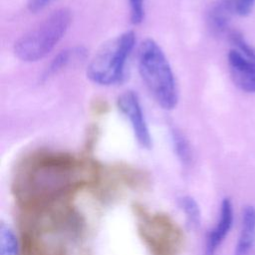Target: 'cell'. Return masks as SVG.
<instances>
[{"mask_svg": "<svg viewBox=\"0 0 255 255\" xmlns=\"http://www.w3.org/2000/svg\"><path fill=\"white\" fill-rule=\"evenodd\" d=\"M53 0H28L27 8L31 13H38L45 9Z\"/></svg>", "mask_w": 255, "mask_h": 255, "instance_id": "obj_19", "label": "cell"}, {"mask_svg": "<svg viewBox=\"0 0 255 255\" xmlns=\"http://www.w3.org/2000/svg\"><path fill=\"white\" fill-rule=\"evenodd\" d=\"M21 251L14 231L4 224L0 227V255H19Z\"/></svg>", "mask_w": 255, "mask_h": 255, "instance_id": "obj_14", "label": "cell"}, {"mask_svg": "<svg viewBox=\"0 0 255 255\" xmlns=\"http://www.w3.org/2000/svg\"><path fill=\"white\" fill-rule=\"evenodd\" d=\"M129 19L133 25H139L145 15V0H128Z\"/></svg>", "mask_w": 255, "mask_h": 255, "instance_id": "obj_16", "label": "cell"}, {"mask_svg": "<svg viewBox=\"0 0 255 255\" xmlns=\"http://www.w3.org/2000/svg\"><path fill=\"white\" fill-rule=\"evenodd\" d=\"M236 14L235 0H217L207 11V26L214 36L228 33L232 16Z\"/></svg>", "mask_w": 255, "mask_h": 255, "instance_id": "obj_9", "label": "cell"}, {"mask_svg": "<svg viewBox=\"0 0 255 255\" xmlns=\"http://www.w3.org/2000/svg\"><path fill=\"white\" fill-rule=\"evenodd\" d=\"M234 220V209L230 198L225 197L220 203L216 225L209 231L204 248V255H215L218 248L230 232Z\"/></svg>", "mask_w": 255, "mask_h": 255, "instance_id": "obj_8", "label": "cell"}, {"mask_svg": "<svg viewBox=\"0 0 255 255\" xmlns=\"http://www.w3.org/2000/svg\"><path fill=\"white\" fill-rule=\"evenodd\" d=\"M96 167L90 161L66 152H40L19 168L14 192L26 205L52 202L92 181Z\"/></svg>", "mask_w": 255, "mask_h": 255, "instance_id": "obj_1", "label": "cell"}, {"mask_svg": "<svg viewBox=\"0 0 255 255\" xmlns=\"http://www.w3.org/2000/svg\"><path fill=\"white\" fill-rule=\"evenodd\" d=\"M87 56V51L82 46H75L60 51L48 64L43 72L42 80L46 81L57 75L70 65L83 61Z\"/></svg>", "mask_w": 255, "mask_h": 255, "instance_id": "obj_11", "label": "cell"}, {"mask_svg": "<svg viewBox=\"0 0 255 255\" xmlns=\"http://www.w3.org/2000/svg\"><path fill=\"white\" fill-rule=\"evenodd\" d=\"M169 136L171 146L177 160L184 167L190 166L193 160V152L190 142L185 134L176 127H170Z\"/></svg>", "mask_w": 255, "mask_h": 255, "instance_id": "obj_12", "label": "cell"}, {"mask_svg": "<svg viewBox=\"0 0 255 255\" xmlns=\"http://www.w3.org/2000/svg\"><path fill=\"white\" fill-rule=\"evenodd\" d=\"M138 233L151 255H178L184 246V235L166 214L145 212L136 208Z\"/></svg>", "mask_w": 255, "mask_h": 255, "instance_id": "obj_5", "label": "cell"}, {"mask_svg": "<svg viewBox=\"0 0 255 255\" xmlns=\"http://www.w3.org/2000/svg\"><path fill=\"white\" fill-rule=\"evenodd\" d=\"M72 23L71 11L59 8L14 44V54L22 62L35 63L47 57L64 38Z\"/></svg>", "mask_w": 255, "mask_h": 255, "instance_id": "obj_3", "label": "cell"}, {"mask_svg": "<svg viewBox=\"0 0 255 255\" xmlns=\"http://www.w3.org/2000/svg\"><path fill=\"white\" fill-rule=\"evenodd\" d=\"M20 253L22 255H44L40 246L31 235H25V238H23V245Z\"/></svg>", "mask_w": 255, "mask_h": 255, "instance_id": "obj_17", "label": "cell"}, {"mask_svg": "<svg viewBox=\"0 0 255 255\" xmlns=\"http://www.w3.org/2000/svg\"><path fill=\"white\" fill-rule=\"evenodd\" d=\"M135 42L134 32L128 30L104 43L88 64L87 78L103 87L120 84L125 78L127 63Z\"/></svg>", "mask_w": 255, "mask_h": 255, "instance_id": "obj_4", "label": "cell"}, {"mask_svg": "<svg viewBox=\"0 0 255 255\" xmlns=\"http://www.w3.org/2000/svg\"><path fill=\"white\" fill-rule=\"evenodd\" d=\"M137 70L156 104L165 111L173 110L178 103L176 80L163 50L153 39L139 45Z\"/></svg>", "mask_w": 255, "mask_h": 255, "instance_id": "obj_2", "label": "cell"}, {"mask_svg": "<svg viewBox=\"0 0 255 255\" xmlns=\"http://www.w3.org/2000/svg\"><path fill=\"white\" fill-rule=\"evenodd\" d=\"M117 106L120 112L129 122L133 136L138 145L144 149H150L152 146V137L137 95L132 91L122 93L118 97Z\"/></svg>", "mask_w": 255, "mask_h": 255, "instance_id": "obj_6", "label": "cell"}, {"mask_svg": "<svg viewBox=\"0 0 255 255\" xmlns=\"http://www.w3.org/2000/svg\"><path fill=\"white\" fill-rule=\"evenodd\" d=\"M255 241V207L244 206L241 216V228L235 245V255H247Z\"/></svg>", "mask_w": 255, "mask_h": 255, "instance_id": "obj_10", "label": "cell"}, {"mask_svg": "<svg viewBox=\"0 0 255 255\" xmlns=\"http://www.w3.org/2000/svg\"><path fill=\"white\" fill-rule=\"evenodd\" d=\"M255 0H235L236 14L239 16L249 15L254 7Z\"/></svg>", "mask_w": 255, "mask_h": 255, "instance_id": "obj_18", "label": "cell"}, {"mask_svg": "<svg viewBox=\"0 0 255 255\" xmlns=\"http://www.w3.org/2000/svg\"><path fill=\"white\" fill-rule=\"evenodd\" d=\"M178 204L185 214L188 224L193 228L199 227L201 223V211L197 201L190 195H182L178 199Z\"/></svg>", "mask_w": 255, "mask_h": 255, "instance_id": "obj_13", "label": "cell"}, {"mask_svg": "<svg viewBox=\"0 0 255 255\" xmlns=\"http://www.w3.org/2000/svg\"><path fill=\"white\" fill-rule=\"evenodd\" d=\"M228 40L233 46V49L237 50L243 56L255 60V48L247 42L243 34L239 30H230L227 33Z\"/></svg>", "mask_w": 255, "mask_h": 255, "instance_id": "obj_15", "label": "cell"}, {"mask_svg": "<svg viewBox=\"0 0 255 255\" xmlns=\"http://www.w3.org/2000/svg\"><path fill=\"white\" fill-rule=\"evenodd\" d=\"M227 63L233 83L245 93H255V60L232 48L228 52Z\"/></svg>", "mask_w": 255, "mask_h": 255, "instance_id": "obj_7", "label": "cell"}]
</instances>
